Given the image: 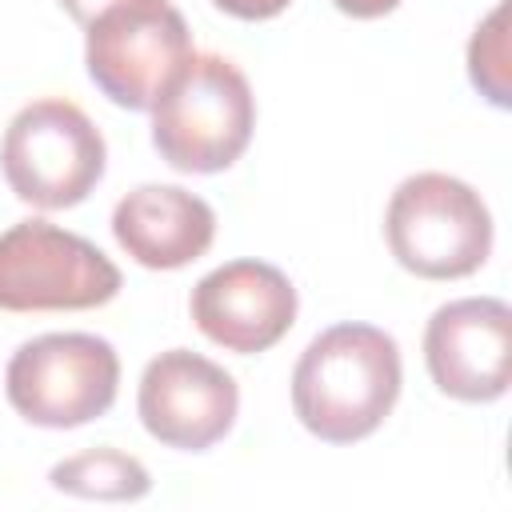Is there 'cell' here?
Returning <instances> with one entry per match:
<instances>
[{
	"label": "cell",
	"mask_w": 512,
	"mask_h": 512,
	"mask_svg": "<svg viewBox=\"0 0 512 512\" xmlns=\"http://www.w3.org/2000/svg\"><path fill=\"white\" fill-rule=\"evenodd\" d=\"M104 136L84 108L60 96L24 104L0 140L8 188L36 208H72L104 176Z\"/></svg>",
	"instance_id": "4"
},
{
	"label": "cell",
	"mask_w": 512,
	"mask_h": 512,
	"mask_svg": "<svg viewBox=\"0 0 512 512\" xmlns=\"http://www.w3.org/2000/svg\"><path fill=\"white\" fill-rule=\"evenodd\" d=\"M48 480L56 492L84 496V500H140L152 488L148 468L136 456L116 448H88L80 456H68L52 464Z\"/></svg>",
	"instance_id": "12"
},
{
	"label": "cell",
	"mask_w": 512,
	"mask_h": 512,
	"mask_svg": "<svg viewBox=\"0 0 512 512\" xmlns=\"http://www.w3.org/2000/svg\"><path fill=\"white\" fill-rule=\"evenodd\" d=\"M212 4L236 20H272L288 8V0H212Z\"/></svg>",
	"instance_id": "14"
},
{
	"label": "cell",
	"mask_w": 512,
	"mask_h": 512,
	"mask_svg": "<svg viewBox=\"0 0 512 512\" xmlns=\"http://www.w3.org/2000/svg\"><path fill=\"white\" fill-rule=\"evenodd\" d=\"M112 4H124V0H60V8H64L76 24H84V28H88L104 8H112Z\"/></svg>",
	"instance_id": "16"
},
{
	"label": "cell",
	"mask_w": 512,
	"mask_h": 512,
	"mask_svg": "<svg viewBox=\"0 0 512 512\" xmlns=\"http://www.w3.org/2000/svg\"><path fill=\"white\" fill-rule=\"evenodd\" d=\"M188 312L212 344L252 356L296 324V288L276 264L228 260L196 280Z\"/></svg>",
	"instance_id": "10"
},
{
	"label": "cell",
	"mask_w": 512,
	"mask_h": 512,
	"mask_svg": "<svg viewBox=\"0 0 512 512\" xmlns=\"http://www.w3.org/2000/svg\"><path fill=\"white\" fill-rule=\"evenodd\" d=\"M236 408L240 388L232 372L188 348L152 356L136 392V412L148 436L180 452H204L224 440L236 424Z\"/></svg>",
	"instance_id": "8"
},
{
	"label": "cell",
	"mask_w": 512,
	"mask_h": 512,
	"mask_svg": "<svg viewBox=\"0 0 512 512\" xmlns=\"http://www.w3.org/2000/svg\"><path fill=\"white\" fill-rule=\"evenodd\" d=\"M424 364L452 400H500L512 380V308L496 296L440 304L424 328Z\"/></svg>",
	"instance_id": "9"
},
{
	"label": "cell",
	"mask_w": 512,
	"mask_h": 512,
	"mask_svg": "<svg viewBox=\"0 0 512 512\" xmlns=\"http://www.w3.org/2000/svg\"><path fill=\"white\" fill-rule=\"evenodd\" d=\"M344 16H356V20H376L384 12H392L400 0H332Z\"/></svg>",
	"instance_id": "15"
},
{
	"label": "cell",
	"mask_w": 512,
	"mask_h": 512,
	"mask_svg": "<svg viewBox=\"0 0 512 512\" xmlns=\"http://www.w3.org/2000/svg\"><path fill=\"white\" fill-rule=\"evenodd\" d=\"M384 236L392 256L424 280L472 276L492 252V212L480 192L448 172H416L396 184Z\"/></svg>",
	"instance_id": "3"
},
{
	"label": "cell",
	"mask_w": 512,
	"mask_h": 512,
	"mask_svg": "<svg viewBox=\"0 0 512 512\" xmlns=\"http://www.w3.org/2000/svg\"><path fill=\"white\" fill-rule=\"evenodd\" d=\"M252 128V88L244 72L216 52H192L152 104V144L176 172H224L248 148Z\"/></svg>",
	"instance_id": "2"
},
{
	"label": "cell",
	"mask_w": 512,
	"mask_h": 512,
	"mask_svg": "<svg viewBox=\"0 0 512 512\" xmlns=\"http://www.w3.org/2000/svg\"><path fill=\"white\" fill-rule=\"evenodd\" d=\"M468 76L476 84V92L496 104L508 108L512 104V72H508V0H500L484 24H476L472 40H468Z\"/></svg>",
	"instance_id": "13"
},
{
	"label": "cell",
	"mask_w": 512,
	"mask_h": 512,
	"mask_svg": "<svg viewBox=\"0 0 512 512\" xmlns=\"http://www.w3.org/2000/svg\"><path fill=\"white\" fill-rule=\"evenodd\" d=\"M400 380V348L384 328L332 324L292 368V412L324 444H356L384 424Z\"/></svg>",
	"instance_id": "1"
},
{
	"label": "cell",
	"mask_w": 512,
	"mask_h": 512,
	"mask_svg": "<svg viewBox=\"0 0 512 512\" xmlns=\"http://www.w3.org/2000/svg\"><path fill=\"white\" fill-rule=\"evenodd\" d=\"M120 292V268L84 236L48 220H20L0 232L4 312H80Z\"/></svg>",
	"instance_id": "7"
},
{
	"label": "cell",
	"mask_w": 512,
	"mask_h": 512,
	"mask_svg": "<svg viewBox=\"0 0 512 512\" xmlns=\"http://www.w3.org/2000/svg\"><path fill=\"white\" fill-rule=\"evenodd\" d=\"M188 60L192 36L184 16L168 0H124L104 8L88 24V76L120 108H152Z\"/></svg>",
	"instance_id": "6"
},
{
	"label": "cell",
	"mask_w": 512,
	"mask_h": 512,
	"mask_svg": "<svg viewBox=\"0 0 512 512\" xmlns=\"http://www.w3.org/2000/svg\"><path fill=\"white\" fill-rule=\"evenodd\" d=\"M112 236L136 264L172 272L208 252L216 212L188 188L140 184L112 208Z\"/></svg>",
	"instance_id": "11"
},
{
	"label": "cell",
	"mask_w": 512,
	"mask_h": 512,
	"mask_svg": "<svg viewBox=\"0 0 512 512\" xmlns=\"http://www.w3.org/2000/svg\"><path fill=\"white\" fill-rule=\"evenodd\" d=\"M120 356L92 332H44L24 340L4 372L8 404L40 428H80L116 400Z\"/></svg>",
	"instance_id": "5"
}]
</instances>
